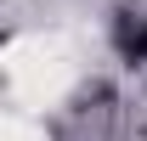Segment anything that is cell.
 Returning <instances> with one entry per match:
<instances>
[{
    "instance_id": "cell-1",
    "label": "cell",
    "mask_w": 147,
    "mask_h": 141,
    "mask_svg": "<svg viewBox=\"0 0 147 141\" xmlns=\"http://www.w3.org/2000/svg\"><path fill=\"white\" fill-rule=\"evenodd\" d=\"M6 79H11V90L28 96V102H51L74 79V56H68L62 40H45V34L11 40V45H6Z\"/></svg>"
},
{
    "instance_id": "cell-2",
    "label": "cell",
    "mask_w": 147,
    "mask_h": 141,
    "mask_svg": "<svg viewBox=\"0 0 147 141\" xmlns=\"http://www.w3.org/2000/svg\"><path fill=\"white\" fill-rule=\"evenodd\" d=\"M6 141H40V136H34L23 119H6Z\"/></svg>"
}]
</instances>
